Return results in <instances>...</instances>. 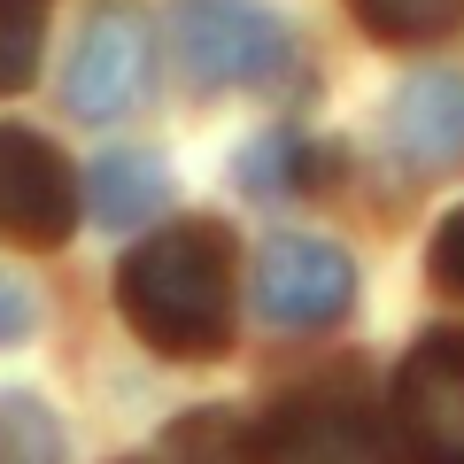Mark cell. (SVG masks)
Listing matches in <instances>:
<instances>
[{
    "mask_svg": "<svg viewBox=\"0 0 464 464\" xmlns=\"http://www.w3.org/2000/svg\"><path fill=\"white\" fill-rule=\"evenodd\" d=\"M116 310L155 356L170 364H217L240 333V240L217 217L155 225L116 264Z\"/></svg>",
    "mask_w": 464,
    "mask_h": 464,
    "instance_id": "cell-1",
    "label": "cell"
},
{
    "mask_svg": "<svg viewBox=\"0 0 464 464\" xmlns=\"http://www.w3.org/2000/svg\"><path fill=\"white\" fill-rule=\"evenodd\" d=\"M295 32L264 0H179V70L201 93L232 85H286L295 78Z\"/></svg>",
    "mask_w": 464,
    "mask_h": 464,
    "instance_id": "cell-2",
    "label": "cell"
},
{
    "mask_svg": "<svg viewBox=\"0 0 464 464\" xmlns=\"http://www.w3.org/2000/svg\"><path fill=\"white\" fill-rule=\"evenodd\" d=\"M256 317L279 333H325L356 310V256L325 232H271L248 271Z\"/></svg>",
    "mask_w": 464,
    "mask_h": 464,
    "instance_id": "cell-3",
    "label": "cell"
},
{
    "mask_svg": "<svg viewBox=\"0 0 464 464\" xmlns=\"http://www.w3.org/2000/svg\"><path fill=\"white\" fill-rule=\"evenodd\" d=\"M63 101L78 124H124V116H140L155 101V32L132 8L85 16L70 70H63Z\"/></svg>",
    "mask_w": 464,
    "mask_h": 464,
    "instance_id": "cell-4",
    "label": "cell"
},
{
    "mask_svg": "<svg viewBox=\"0 0 464 464\" xmlns=\"http://www.w3.org/2000/svg\"><path fill=\"white\" fill-rule=\"evenodd\" d=\"M70 232H78V179L63 148L32 124H0V240L63 248Z\"/></svg>",
    "mask_w": 464,
    "mask_h": 464,
    "instance_id": "cell-5",
    "label": "cell"
},
{
    "mask_svg": "<svg viewBox=\"0 0 464 464\" xmlns=\"http://www.w3.org/2000/svg\"><path fill=\"white\" fill-rule=\"evenodd\" d=\"M395 426L418 464H464V325L426 333L395 372Z\"/></svg>",
    "mask_w": 464,
    "mask_h": 464,
    "instance_id": "cell-6",
    "label": "cell"
},
{
    "mask_svg": "<svg viewBox=\"0 0 464 464\" xmlns=\"http://www.w3.org/2000/svg\"><path fill=\"white\" fill-rule=\"evenodd\" d=\"M256 464H395L387 426L341 395H286L256 426Z\"/></svg>",
    "mask_w": 464,
    "mask_h": 464,
    "instance_id": "cell-7",
    "label": "cell"
},
{
    "mask_svg": "<svg viewBox=\"0 0 464 464\" xmlns=\"http://www.w3.org/2000/svg\"><path fill=\"white\" fill-rule=\"evenodd\" d=\"M387 148L411 179H457L464 170V78L457 70H426L395 93L387 109Z\"/></svg>",
    "mask_w": 464,
    "mask_h": 464,
    "instance_id": "cell-8",
    "label": "cell"
},
{
    "mask_svg": "<svg viewBox=\"0 0 464 464\" xmlns=\"http://www.w3.org/2000/svg\"><path fill=\"white\" fill-rule=\"evenodd\" d=\"M78 209H93L101 232H140L155 225V217L170 209V170L163 155L148 148H101V163L85 170V201Z\"/></svg>",
    "mask_w": 464,
    "mask_h": 464,
    "instance_id": "cell-9",
    "label": "cell"
},
{
    "mask_svg": "<svg viewBox=\"0 0 464 464\" xmlns=\"http://www.w3.org/2000/svg\"><path fill=\"white\" fill-rule=\"evenodd\" d=\"M310 179H317V155H310V140L286 132V124L232 155V186H240L248 201H286L295 186H310Z\"/></svg>",
    "mask_w": 464,
    "mask_h": 464,
    "instance_id": "cell-10",
    "label": "cell"
},
{
    "mask_svg": "<svg viewBox=\"0 0 464 464\" xmlns=\"http://www.w3.org/2000/svg\"><path fill=\"white\" fill-rule=\"evenodd\" d=\"M0 464H70V433L32 387L0 395Z\"/></svg>",
    "mask_w": 464,
    "mask_h": 464,
    "instance_id": "cell-11",
    "label": "cell"
},
{
    "mask_svg": "<svg viewBox=\"0 0 464 464\" xmlns=\"http://www.w3.org/2000/svg\"><path fill=\"white\" fill-rule=\"evenodd\" d=\"M163 449L179 464H256V426L232 411H194L163 433Z\"/></svg>",
    "mask_w": 464,
    "mask_h": 464,
    "instance_id": "cell-12",
    "label": "cell"
},
{
    "mask_svg": "<svg viewBox=\"0 0 464 464\" xmlns=\"http://www.w3.org/2000/svg\"><path fill=\"white\" fill-rule=\"evenodd\" d=\"M356 8V24H364L372 39H387V47H418V39H441L449 24H457L464 0H348Z\"/></svg>",
    "mask_w": 464,
    "mask_h": 464,
    "instance_id": "cell-13",
    "label": "cell"
},
{
    "mask_svg": "<svg viewBox=\"0 0 464 464\" xmlns=\"http://www.w3.org/2000/svg\"><path fill=\"white\" fill-rule=\"evenodd\" d=\"M39 78V8L32 0H0V93Z\"/></svg>",
    "mask_w": 464,
    "mask_h": 464,
    "instance_id": "cell-14",
    "label": "cell"
},
{
    "mask_svg": "<svg viewBox=\"0 0 464 464\" xmlns=\"http://www.w3.org/2000/svg\"><path fill=\"white\" fill-rule=\"evenodd\" d=\"M426 271H433V286H441V295L464 302V209L441 217V232H433V248H426Z\"/></svg>",
    "mask_w": 464,
    "mask_h": 464,
    "instance_id": "cell-15",
    "label": "cell"
},
{
    "mask_svg": "<svg viewBox=\"0 0 464 464\" xmlns=\"http://www.w3.org/2000/svg\"><path fill=\"white\" fill-rule=\"evenodd\" d=\"M32 333H39V295L16 271H0V348H24Z\"/></svg>",
    "mask_w": 464,
    "mask_h": 464,
    "instance_id": "cell-16",
    "label": "cell"
}]
</instances>
